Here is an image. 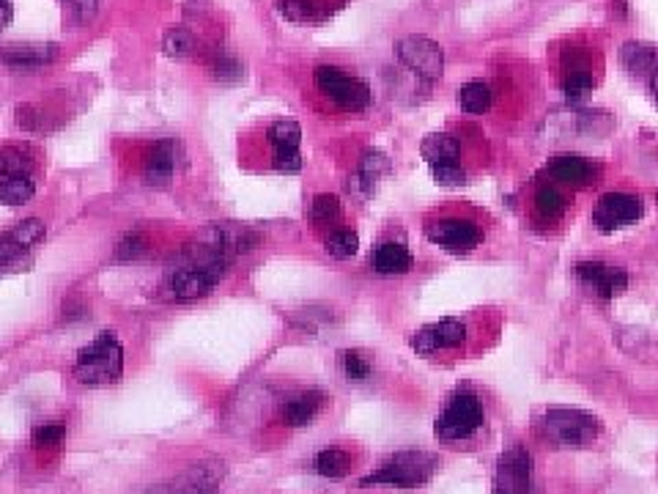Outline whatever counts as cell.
<instances>
[{
    "instance_id": "30bf717a",
    "label": "cell",
    "mask_w": 658,
    "mask_h": 494,
    "mask_svg": "<svg viewBox=\"0 0 658 494\" xmlns=\"http://www.w3.org/2000/svg\"><path fill=\"white\" fill-rule=\"evenodd\" d=\"M645 215V204L639 195L631 193H606L593 212V226L601 234H612L620 228L634 226Z\"/></svg>"
},
{
    "instance_id": "b9f144b4",
    "label": "cell",
    "mask_w": 658,
    "mask_h": 494,
    "mask_svg": "<svg viewBox=\"0 0 658 494\" xmlns=\"http://www.w3.org/2000/svg\"><path fill=\"white\" fill-rule=\"evenodd\" d=\"M656 201H658V193H656Z\"/></svg>"
},
{
    "instance_id": "ac0fdd59",
    "label": "cell",
    "mask_w": 658,
    "mask_h": 494,
    "mask_svg": "<svg viewBox=\"0 0 658 494\" xmlns=\"http://www.w3.org/2000/svg\"><path fill=\"white\" fill-rule=\"evenodd\" d=\"M176 162H179V146L176 140H160L154 143V149L149 151L146 157V165H143V179L149 187H168L173 173H176Z\"/></svg>"
},
{
    "instance_id": "2e32d148",
    "label": "cell",
    "mask_w": 658,
    "mask_h": 494,
    "mask_svg": "<svg viewBox=\"0 0 658 494\" xmlns=\"http://www.w3.org/2000/svg\"><path fill=\"white\" fill-rule=\"evenodd\" d=\"M576 275L604 300H615V297H620L628 289L626 269L609 267V264H601V261H582L576 267Z\"/></svg>"
},
{
    "instance_id": "4dcf8cb0",
    "label": "cell",
    "mask_w": 658,
    "mask_h": 494,
    "mask_svg": "<svg viewBox=\"0 0 658 494\" xmlns=\"http://www.w3.org/2000/svg\"><path fill=\"white\" fill-rule=\"evenodd\" d=\"M209 72L220 83H239L245 77V66L236 55L225 53V50H214L212 58H209Z\"/></svg>"
},
{
    "instance_id": "4fadbf2b",
    "label": "cell",
    "mask_w": 658,
    "mask_h": 494,
    "mask_svg": "<svg viewBox=\"0 0 658 494\" xmlns=\"http://www.w3.org/2000/svg\"><path fill=\"white\" fill-rule=\"evenodd\" d=\"M266 138L275 149L272 157V168L280 173H299L302 171V154H299V143H302V127L297 121L280 119L272 127L266 129Z\"/></svg>"
},
{
    "instance_id": "d4e9b609",
    "label": "cell",
    "mask_w": 658,
    "mask_h": 494,
    "mask_svg": "<svg viewBox=\"0 0 658 494\" xmlns=\"http://www.w3.org/2000/svg\"><path fill=\"white\" fill-rule=\"evenodd\" d=\"M420 154H423L425 160L431 162V168H434V165H447V162L458 160V154H461V143H458L453 135L434 132V135H428V138L423 140Z\"/></svg>"
},
{
    "instance_id": "8d00e7d4",
    "label": "cell",
    "mask_w": 658,
    "mask_h": 494,
    "mask_svg": "<svg viewBox=\"0 0 658 494\" xmlns=\"http://www.w3.org/2000/svg\"><path fill=\"white\" fill-rule=\"evenodd\" d=\"M434 179L442 187H458V184H464L467 173L458 162H447V165H434Z\"/></svg>"
},
{
    "instance_id": "ab89813d",
    "label": "cell",
    "mask_w": 658,
    "mask_h": 494,
    "mask_svg": "<svg viewBox=\"0 0 658 494\" xmlns=\"http://www.w3.org/2000/svg\"><path fill=\"white\" fill-rule=\"evenodd\" d=\"M11 17H14V6H11V0H0V31H3V28H9Z\"/></svg>"
},
{
    "instance_id": "ba28073f",
    "label": "cell",
    "mask_w": 658,
    "mask_h": 494,
    "mask_svg": "<svg viewBox=\"0 0 658 494\" xmlns=\"http://www.w3.org/2000/svg\"><path fill=\"white\" fill-rule=\"evenodd\" d=\"M398 61L423 80H439L445 75V50L428 36H404L395 44Z\"/></svg>"
},
{
    "instance_id": "7a4b0ae2",
    "label": "cell",
    "mask_w": 658,
    "mask_h": 494,
    "mask_svg": "<svg viewBox=\"0 0 658 494\" xmlns=\"http://www.w3.org/2000/svg\"><path fill=\"white\" fill-rule=\"evenodd\" d=\"M124 376V346L116 333H99L88 346L77 352L75 379L85 387L116 385Z\"/></svg>"
},
{
    "instance_id": "d6986e66",
    "label": "cell",
    "mask_w": 658,
    "mask_h": 494,
    "mask_svg": "<svg viewBox=\"0 0 658 494\" xmlns=\"http://www.w3.org/2000/svg\"><path fill=\"white\" fill-rule=\"evenodd\" d=\"M595 88V75L590 61L579 53L565 55L563 66V94L568 102H582Z\"/></svg>"
},
{
    "instance_id": "60d3db41",
    "label": "cell",
    "mask_w": 658,
    "mask_h": 494,
    "mask_svg": "<svg viewBox=\"0 0 658 494\" xmlns=\"http://www.w3.org/2000/svg\"><path fill=\"white\" fill-rule=\"evenodd\" d=\"M650 88H653V97H656V102H658V69L653 72V77H650Z\"/></svg>"
},
{
    "instance_id": "d6a6232c",
    "label": "cell",
    "mask_w": 658,
    "mask_h": 494,
    "mask_svg": "<svg viewBox=\"0 0 658 494\" xmlns=\"http://www.w3.org/2000/svg\"><path fill=\"white\" fill-rule=\"evenodd\" d=\"M340 217V198L338 195H316L313 198V204H310V220H313V226H332L335 220Z\"/></svg>"
},
{
    "instance_id": "836d02e7",
    "label": "cell",
    "mask_w": 658,
    "mask_h": 494,
    "mask_svg": "<svg viewBox=\"0 0 658 494\" xmlns=\"http://www.w3.org/2000/svg\"><path fill=\"white\" fill-rule=\"evenodd\" d=\"M360 250V237L357 231H349V228H340L335 234H329L327 239V253L338 261H346V258L357 256Z\"/></svg>"
},
{
    "instance_id": "83f0119b",
    "label": "cell",
    "mask_w": 658,
    "mask_h": 494,
    "mask_svg": "<svg viewBox=\"0 0 658 494\" xmlns=\"http://www.w3.org/2000/svg\"><path fill=\"white\" fill-rule=\"evenodd\" d=\"M568 209V198H565L554 184H543L541 190L535 193V212L543 217V220H560Z\"/></svg>"
},
{
    "instance_id": "484cf974",
    "label": "cell",
    "mask_w": 658,
    "mask_h": 494,
    "mask_svg": "<svg viewBox=\"0 0 658 494\" xmlns=\"http://www.w3.org/2000/svg\"><path fill=\"white\" fill-rule=\"evenodd\" d=\"M33 195H36L33 173H25V176H6V179H0V204L22 206V204H28Z\"/></svg>"
},
{
    "instance_id": "cb8c5ba5",
    "label": "cell",
    "mask_w": 658,
    "mask_h": 494,
    "mask_svg": "<svg viewBox=\"0 0 658 494\" xmlns=\"http://www.w3.org/2000/svg\"><path fill=\"white\" fill-rule=\"evenodd\" d=\"M321 407H324V393L321 390H305V393L294 396L283 407V420H286L288 426H294V429L308 426L319 415Z\"/></svg>"
},
{
    "instance_id": "277c9868",
    "label": "cell",
    "mask_w": 658,
    "mask_h": 494,
    "mask_svg": "<svg viewBox=\"0 0 658 494\" xmlns=\"http://www.w3.org/2000/svg\"><path fill=\"white\" fill-rule=\"evenodd\" d=\"M439 470V459L434 453L423 451H404L395 453L390 462H384L376 473L365 475L360 484H390L398 489H414V486L428 484L434 473Z\"/></svg>"
},
{
    "instance_id": "f546056e",
    "label": "cell",
    "mask_w": 658,
    "mask_h": 494,
    "mask_svg": "<svg viewBox=\"0 0 658 494\" xmlns=\"http://www.w3.org/2000/svg\"><path fill=\"white\" fill-rule=\"evenodd\" d=\"M33 173V157L20 146H0V179L6 176H25Z\"/></svg>"
},
{
    "instance_id": "8fae6325",
    "label": "cell",
    "mask_w": 658,
    "mask_h": 494,
    "mask_svg": "<svg viewBox=\"0 0 658 494\" xmlns=\"http://www.w3.org/2000/svg\"><path fill=\"white\" fill-rule=\"evenodd\" d=\"M532 486V456L527 448L513 445L499 456L494 494H527Z\"/></svg>"
},
{
    "instance_id": "603a6c76",
    "label": "cell",
    "mask_w": 658,
    "mask_h": 494,
    "mask_svg": "<svg viewBox=\"0 0 658 494\" xmlns=\"http://www.w3.org/2000/svg\"><path fill=\"white\" fill-rule=\"evenodd\" d=\"M620 64L626 66L628 75L653 77V72L658 69V50L653 44L626 42L620 47Z\"/></svg>"
},
{
    "instance_id": "8992f818",
    "label": "cell",
    "mask_w": 658,
    "mask_h": 494,
    "mask_svg": "<svg viewBox=\"0 0 658 494\" xmlns=\"http://www.w3.org/2000/svg\"><path fill=\"white\" fill-rule=\"evenodd\" d=\"M483 420H486V412H483L480 398L472 390H458L456 396L447 401L445 412L436 418L434 434L445 442L469 440L483 426Z\"/></svg>"
},
{
    "instance_id": "3957f363",
    "label": "cell",
    "mask_w": 658,
    "mask_h": 494,
    "mask_svg": "<svg viewBox=\"0 0 658 494\" xmlns=\"http://www.w3.org/2000/svg\"><path fill=\"white\" fill-rule=\"evenodd\" d=\"M538 431L546 440L565 448V451H579L587 448L598 440L601 434V420L584 412V409H568V407H552L546 409L538 420Z\"/></svg>"
},
{
    "instance_id": "e0dca14e",
    "label": "cell",
    "mask_w": 658,
    "mask_h": 494,
    "mask_svg": "<svg viewBox=\"0 0 658 494\" xmlns=\"http://www.w3.org/2000/svg\"><path fill=\"white\" fill-rule=\"evenodd\" d=\"M546 173H549V179H554L557 184L582 190V187H590V184L595 182V176L601 173V168H598L595 162L584 160V157H576V154H563V157H554V160L546 165Z\"/></svg>"
},
{
    "instance_id": "1f68e13d",
    "label": "cell",
    "mask_w": 658,
    "mask_h": 494,
    "mask_svg": "<svg viewBox=\"0 0 658 494\" xmlns=\"http://www.w3.org/2000/svg\"><path fill=\"white\" fill-rule=\"evenodd\" d=\"M340 368H343V376L349 379V382H368L373 374V366L368 357L357 352V349H351V352H340Z\"/></svg>"
},
{
    "instance_id": "4316f807",
    "label": "cell",
    "mask_w": 658,
    "mask_h": 494,
    "mask_svg": "<svg viewBox=\"0 0 658 494\" xmlns=\"http://www.w3.org/2000/svg\"><path fill=\"white\" fill-rule=\"evenodd\" d=\"M313 470L321 478H343L351 470V453L340 451V448H327V451L316 453L313 459Z\"/></svg>"
},
{
    "instance_id": "5bb4252c",
    "label": "cell",
    "mask_w": 658,
    "mask_h": 494,
    "mask_svg": "<svg viewBox=\"0 0 658 494\" xmlns=\"http://www.w3.org/2000/svg\"><path fill=\"white\" fill-rule=\"evenodd\" d=\"M223 473V462L192 464L190 470H184V473L170 478L165 484L151 486L149 492L143 494H212L214 486L220 484Z\"/></svg>"
},
{
    "instance_id": "ffe728a7",
    "label": "cell",
    "mask_w": 658,
    "mask_h": 494,
    "mask_svg": "<svg viewBox=\"0 0 658 494\" xmlns=\"http://www.w3.org/2000/svg\"><path fill=\"white\" fill-rule=\"evenodd\" d=\"M387 173H390V160L384 157L382 151H365L360 165H357V171H354V176L349 179V190L357 195V198H368V195L376 190L379 179L387 176Z\"/></svg>"
},
{
    "instance_id": "52a82bcc",
    "label": "cell",
    "mask_w": 658,
    "mask_h": 494,
    "mask_svg": "<svg viewBox=\"0 0 658 494\" xmlns=\"http://www.w3.org/2000/svg\"><path fill=\"white\" fill-rule=\"evenodd\" d=\"M261 242V234H255L253 228L234 226V223H214V226L203 228L195 247H201L206 253H212L225 261H234L242 253H250Z\"/></svg>"
},
{
    "instance_id": "e575fe53",
    "label": "cell",
    "mask_w": 658,
    "mask_h": 494,
    "mask_svg": "<svg viewBox=\"0 0 658 494\" xmlns=\"http://www.w3.org/2000/svg\"><path fill=\"white\" fill-rule=\"evenodd\" d=\"M162 47H165V53H168L170 58H190V55L195 53V36H192L187 28H170V31L165 33Z\"/></svg>"
},
{
    "instance_id": "7402d4cb",
    "label": "cell",
    "mask_w": 658,
    "mask_h": 494,
    "mask_svg": "<svg viewBox=\"0 0 658 494\" xmlns=\"http://www.w3.org/2000/svg\"><path fill=\"white\" fill-rule=\"evenodd\" d=\"M371 267L373 272L387 275V278H393V275H406V272H412L414 256L412 250L406 245H401V242H382V245L373 247Z\"/></svg>"
},
{
    "instance_id": "9a60e30c",
    "label": "cell",
    "mask_w": 658,
    "mask_h": 494,
    "mask_svg": "<svg viewBox=\"0 0 658 494\" xmlns=\"http://www.w3.org/2000/svg\"><path fill=\"white\" fill-rule=\"evenodd\" d=\"M44 234H47V228H44L39 217H28V220L17 223L11 231L0 234V269L17 264L28 250H33L42 242Z\"/></svg>"
},
{
    "instance_id": "5b68a950",
    "label": "cell",
    "mask_w": 658,
    "mask_h": 494,
    "mask_svg": "<svg viewBox=\"0 0 658 494\" xmlns=\"http://www.w3.org/2000/svg\"><path fill=\"white\" fill-rule=\"evenodd\" d=\"M313 80H316V88H319L321 94H324L332 105L346 110V113H362V110L371 108L373 94L368 83L360 80V77L349 75V72H343L340 66H319V69L313 72Z\"/></svg>"
},
{
    "instance_id": "44dd1931",
    "label": "cell",
    "mask_w": 658,
    "mask_h": 494,
    "mask_svg": "<svg viewBox=\"0 0 658 494\" xmlns=\"http://www.w3.org/2000/svg\"><path fill=\"white\" fill-rule=\"evenodd\" d=\"M58 47L55 44H9L0 47V64L11 69H39V66L53 64Z\"/></svg>"
},
{
    "instance_id": "6da1fadb",
    "label": "cell",
    "mask_w": 658,
    "mask_h": 494,
    "mask_svg": "<svg viewBox=\"0 0 658 494\" xmlns=\"http://www.w3.org/2000/svg\"><path fill=\"white\" fill-rule=\"evenodd\" d=\"M228 264L231 261L209 256V253H203L195 245H190L179 256L176 269H170L168 280H165V291H168L170 300L176 302L203 300V297H209L220 286V280L228 272Z\"/></svg>"
},
{
    "instance_id": "74e56055",
    "label": "cell",
    "mask_w": 658,
    "mask_h": 494,
    "mask_svg": "<svg viewBox=\"0 0 658 494\" xmlns=\"http://www.w3.org/2000/svg\"><path fill=\"white\" fill-rule=\"evenodd\" d=\"M61 3H64V9L80 22L91 20L96 9H99V0H61Z\"/></svg>"
},
{
    "instance_id": "7c38bea8",
    "label": "cell",
    "mask_w": 658,
    "mask_h": 494,
    "mask_svg": "<svg viewBox=\"0 0 658 494\" xmlns=\"http://www.w3.org/2000/svg\"><path fill=\"white\" fill-rule=\"evenodd\" d=\"M464 341H467V324L461 319H442L420 327L412 335V349L417 355H436V352H453Z\"/></svg>"
},
{
    "instance_id": "9c48e42d",
    "label": "cell",
    "mask_w": 658,
    "mask_h": 494,
    "mask_svg": "<svg viewBox=\"0 0 658 494\" xmlns=\"http://www.w3.org/2000/svg\"><path fill=\"white\" fill-rule=\"evenodd\" d=\"M425 237L450 253H472L483 242V228L469 217H442L425 226Z\"/></svg>"
},
{
    "instance_id": "f35d334b",
    "label": "cell",
    "mask_w": 658,
    "mask_h": 494,
    "mask_svg": "<svg viewBox=\"0 0 658 494\" xmlns=\"http://www.w3.org/2000/svg\"><path fill=\"white\" fill-rule=\"evenodd\" d=\"M143 250H146L143 237H140V234H127V237L121 239V245H118L116 258H138Z\"/></svg>"
},
{
    "instance_id": "f1b7e54d",
    "label": "cell",
    "mask_w": 658,
    "mask_h": 494,
    "mask_svg": "<svg viewBox=\"0 0 658 494\" xmlns=\"http://www.w3.org/2000/svg\"><path fill=\"white\" fill-rule=\"evenodd\" d=\"M491 88L486 83H480V80H472L467 86H461L458 91V105L464 113H472V116H480V113H486L491 108Z\"/></svg>"
},
{
    "instance_id": "d590c367",
    "label": "cell",
    "mask_w": 658,
    "mask_h": 494,
    "mask_svg": "<svg viewBox=\"0 0 658 494\" xmlns=\"http://www.w3.org/2000/svg\"><path fill=\"white\" fill-rule=\"evenodd\" d=\"M31 440H33V448H39V451H53V448H58V445L66 440V426L64 423H42V426L33 429Z\"/></svg>"
}]
</instances>
